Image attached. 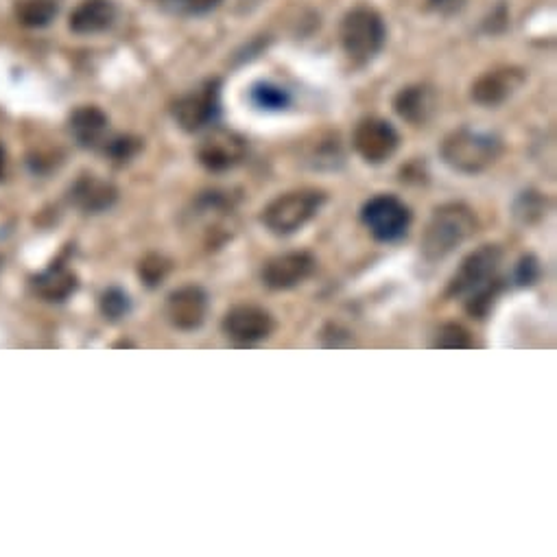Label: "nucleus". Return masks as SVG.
Segmentation results:
<instances>
[{"mask_svg":"<svg viewBox=\"0 0 557 557\" xmlns=\"http://www.w3.org/2000/svg\"><path fill=\"white\" fill-rule=\"evenodd\" d=\"M503 142L499 136L461 127L450 132L442 142V158L450 169L459 173H481L501 156Z\"/></svg>","mask_w":557,"mask_h":557,"instance_id":"f257e3e1","label":"nucleus"},{"mask_svg":"<svg viewBox=\"0 0 557 557\" xmlns=\"http://www.w3.org/2000/svg\"><path fill=\"white\" fill-rule=\"evenodd\" d=\"M339 38L350 59L357 64H367L383 51L387 29L378 11L370 7H354L341 20Z\"/></svg>","mask_w":557,"mask_h":557,"instance_id":"f03ea898","label":"nucleus"},{"mask_svg":"<svg viewBox=\"0 0 557 557\" xmlns=\"http://www.w3.org/2000/svg\"><path fill=\"white\" fill-rule=\"evenodd\" d=\"M472 212L461 204H448L433 212V219L426 225L422 252L429 260H440L464 243L474 232Z\"/></svg>","mask_w":557,"mask_h":557,"instance_id":"7ed1b4c3","label":"nucleus"},{"mask_svg":"<svg viewBox=\"0 0 557 557\" xmlns=\"http://www.w3.org/2000/svg\"><path fill=\"white\" fill-rule=\"evenodd\" d=\"M324 201V193L313 191V188L280 195L265 208L263 223L274 234H293L317 215Z\"/></svg>","mask_w":557,"mask_h":557,"instance_id":"20e7f679","label":"nucleus"},{"mask_svg":"<svg viewBox=\"0 0 557 557\" xmlns=\"http://www.w3.org/2000/svg\"><path fill=\"white\" fill-rule=\"evenodd\" d=\"M365 228L378 241H398L411 225V210L394 195H376L361 210Z\"/></svg>","mask_w":557,"mask_h":557,"instance_id":"39448f33","label":"nucleus"},{"mask_svg":"<svg viewBox=\"0 0 557 557\" xmlns=\"http://www.w3.org/2000/svg\"><path fill=\"white\" fill-rule=\"evenodd\" d=\"M503 252L496 245H483L477 252H472L464 263H461L459 271L455 274L453 282H450V295H472L485 287H490L496 280V271L501 267Z\"/></svg>","mask_w":557,"mask_h":557,"instance_id":"423d86ee","label":"nucleus"},{"mask_svg":"<svg viewBox=\"0 0 557 557\" xmlns=\"http://www.w3.org/2000/svg\"><path fill=\"white\" fill-rule=\"evenodd\" d=\"M219 114V81H206L199 90L184 94L173 105V118L184 132H201Z\"/></svg>","mask_w":557,"mask_h":557,"instance_id":"0eeeda50","label":"nucleus"},{"mask_svg":"<svg viewBox=\"0 0 557 557\" xmlns=\"http://www.w3.org/2000/svg\"><path fill=\"white\" fill-rule=\"evenodd\" d=\"M354 149H357L359 156L370 162V164H381L394 156V151L398 149V132L394 125L383 121V118H363V121L354 129Z\"/></svg>","mask_w":557,"mask_h":557,"instance_id":"6e6552de","label":"nucleus"},{"mask_svg":"<svg viewBox=\"0 0 557 557\" xmlns=\"http://www.w3.org/2000/svg\"><path fill=\"white\" fill-rule=\"evenodd\" d=\"M245 153L247 145L243 136L230 132V129L217 127L201 140L197 156L199 162L210 171H228L245 158Z\"/></svg>","mask_w":557,"mask_h":557,"instance_id":"1a4fd4ad","label":"nucleus"},{"mask_svg":"<svg viewBox=\"0 0 557 557\" xmlns=\"http://www.w3.org/2000/svg\"><path fill=\"white\" fill-rule=\"evenodd\" d=\"M274 330V319L260 306H234L223 317V333L236 343H256L267 339Z\"/></svg>","mask_w":557,"mask_h":557,"instance_id":"9d476101","label":"nucleus"},{"mask_svg":"<svg viewBox=\"0 0 557 557\" xmlns=\"http://www.w3.org/2000/svg\"><path fill=\"white\" fill-rule=\"evenodd\" d=\"M525 75L520 68L514 66H503L494 68L490 73L481 75L472 84V99L477 101L483 108H496V105L505 103L512 94L523 86Z\"/></svg>","mask_w":557,"mask_h":557,"instance_id":"9b49d317","label":"nucleus"},{"mask_svg":"<svg viewBox=\"0 0 557 557\" xmlns=\"http://www.w3.org/2000/svg\"><path fill=\"white\" fill-rule=\"evenodd\" d=\"M315 269V258L308 252H289L271 258L263 269V282L269 289H293L302 284Z\"/></svg>","mask_w":557,"mask_h":557,"instance_id":"f8f14e48","label":"nucleus"},{"mask_svg":"<svg viewBox=\"0 0 557 557\" xmlns=\"http://www.w3.org/2000/svg\"><path fill=\"white\" fill-rule=\"evenodd\" d=\"M167 315L171 324L180 330H195L206 322L208 315V295L204 289L188 284L169 295Z\"/></svg>","mask_w":557,"mask_h":557,"instance_id":"ddd939ff","label":"nucleus"},{"mask_svg":"<svg viewBox=\"0 0 557 557\" xmlns=\"http://www.w3.org/2000/svg\"><path fill=\"white\" fill-rule=\"evenodd\" d=\"M394 108H396L398 116L405 118L407 123L424 125L435 114L437 94L431 86H424V84L402 88L396 94Z\"/></svg>","mask_w":557,"mask_h":557,"instance_id":"4468645a","label":"nucleus"},{"mask_svg":"<svg viewBox=\"0 0 557 557\" xmlns=\"http://www.w3.org/2000/svg\"><path fill=\"white\" fill-rule=\"evenodd\" d=\"M116 18V7L112 0H84L70 14V29L79 35L101 33L112 27Z\"/></svg>","mask_w":557,"mask_h":557,"instance_id":"2eb2a0df","label":"nucleus"},{"mask_svg":"<svg viewBox=\"0 0 557 557\" xmlns=\"http://www.w3.org/2000/svg\"><path fill=\"white\" fill-rule=\"evenodd\" d=\"M108 116L103 110L94 108V105H86V108H79L70 116V134L79 142L81 147L94 149L99 147L108 134Z\"/></svg>","mask_w":557,"mask_h":557,"instance_id":"dca6fc26","label":"nucleus"},{"mask_svg":"<svg viewBox=\"0 0 557 557\" xmlns=\"http://www.w3.org/2000/svg\"><path fill=\"white\" fill-rule=\"evenodd\" d=\"M35 289L49 302H64L77 291V276L64 265H53L35 280Z\"/></svg>","mask_w":557,"mask_h":557,"instance_id":"f3484780","label":"nucleus"},{"mask_svg":"<svg viewBox=\"0 0 557 557\" xmlns=\"http://www.w3.org/2000/svg\"><path fill=\"white\" fill-rule=\"evenodd\" d=\"M73 197L77 201V206H81L86 212H103L105 208H110L114 204L116 191L108 182L94 180V177H84V180L77 182Z\"/></svg>","mask_w":557,"mask_h":557,"instance_id":"a211bd4d","label":"nucleus"},{"mask_svg":"<svg viewBox=\"0 0 557 557\" xmlns=\"http://www.w3.org/2000/svg\"><path fill=\"white\" fill-rule=\"evenodd\" d=\"M57 9V0H20L16 18L20 20V25L29 29H42L55 20Z\"/></svg>","mask_w":557,"mask_h":557,"instance_id":"6ab92c4d","label":"nucleus"},{"mask_svg":"<svg viewBox=\"0 0 557 557\" xmlns=\"http://www.w3.org/2000/svg\"><path fill=\"white\" fill-rule=\"evenodd\" d=\"M250 99L260 110H271V112H278L289 108L291 97L289 92L276 86V84H269V81H260V84H254L250 90Z\"/></svg>","mask_w":557,"mask_h":557,"instance_id":"aec40b11","label":"nucleus"},{"mask_svg":"<svg viewBox=\"0 0 557 557\" xmlns=\"http://www.w3.org/2000/svg\"><path fill=\"white\" fill-rule=\"evenodd\" d=\"M474 346L468 330L459 324H446L437 330L435 337V348H446V350H468Z\"/></svg>","mask_w":557,"mask_h":557,"instance_id":"412c9836","label":"nucleus"},{"mask_svg":"<svg viewBox=\"0 0 557 557\" xmlns=\"http://www.w3.org/2000/svg\"><path fill=\"white\" fill-rule=\"evenodd\" d=\"M101 311L105 317H110V319H121L129 313V298H127V293H123L121 289H110V291H105L103 293V298H101Z\"/></svg>","mask_w":557,"mask_h":557,"instance_id":"4be33fe9","label":"nucleus"},{"mask_svg":"<svg viewBox=\"0 0 557 557\" xmlns=\"http://www.w3.org/2000/svg\"><path fill=\"white\" fill-rule=\"evenodd\" d=\"M169 274V263L162 256H147L140 263V276L145 280L149 287H156L160 280H164V276Z\"/></svg>","mask_w":557,"mask_h":557,"instance_id":"5701e85b","label":"nucleus"},{"mask_svg":"<svg viewBox=\"0 0 557 557\" xmlns=\"http://www.w3.org/2000/svg\"><path fill=\"white\" fill-rule=\"evenodd\" d=\"M138 149H140L138 140L129 138V136H125V138H114V140H110V145L105 147V151H108L114 160H121V162H127L129 158L134 156V153H136Z\"/></svg>","mask_w":557,"mask_h":557,"instance_id":"b1692460","label":"nucleus"},{"mask_svg":"<svg viewBox=\"0 0 557 557\" xmlns=\"http://www.w3.org/2000/svg\"><path fill=\"white\" fill-rule=\"evenodd\" d=\"M538 274H540V269H538L536 258L527 256V258L520 260V265H518V269H516V280H518V284H533V282H536Z\"/></svg>","mask_w":557,"mask_h":557,"instance_id":"393cba45","label":"nucleus"},{"mask_svg":"<svg viewBox=\"0 0 557 557\" xmlns=\"http://www.w3.org/2000/svg\"><path fill=\"white\" fill-rule=\"evenodd\" d=\"M182 9H186L188 14H208V11L217 9L221 5V0H177Z\"/></svg>","mask_w":557,"mask_h":557,"instance_id":"a878e982","label":"nucleus"},{"mask_svg":"<svg viewBox=\"0 0 557 557\" xmlns=\"http://www.w3.org/2000/svg\"><path fill=\"white\" fill-rule=\"evenodd\" d=\"M464 3H466V0H429L431 9H435L437 14H444V16L457 14V11L464 7Z\"/></svg>","mask_w":557,"mask_h":557,"instance_id":"bb28decb","label":"nucleus"}]
</instances>
